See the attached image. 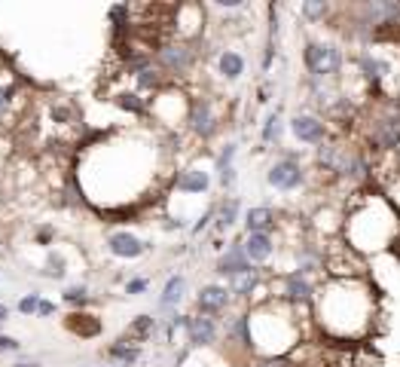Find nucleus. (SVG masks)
Here are the masks:
<instances>
[{
    "mask_svg": "<svg viewBox=\"0 0 400 367\" xmlns=\"http://www.w3.org/2000/svg\"><path fill=\"white\" fill-rule=\"evenodd\" d=\"M303 65L309 70L312 80L327 83V80H333V77H339L342 52L333 43H324V40H309L303 49Z\"/></svg>",
    "mask_w": 400,
    "mask_h": 367,
    "instance_id": "nucleus-1",
    "label": "nucleus"
},
{
    "mask_svg": "<svg viewBox=\"0 0 400 367\" xmlns=\"http://www.w3.org/2000/svg\"><path fill=\"white\" fill-rule=\"evenodd\" d=\"M367 141L376 150H397L400 147V108L385 104V108L367 123Z\"/></svg>",
    "mask_w": 400,
    "mask_h": 367,
    "instance_id": "nucleus-2",
    "label": "nucleus"
},
{
    "mask_svg": "<svg viewBox=\"0 0 400 367\" xmlns=\"http://www.w3.org/2000/svg\"><path fill=\"white\" fill-rule=\"evenodd\" d=\"M266 181H269V187L284 190V193H294V190H299L306 184V168L297 157H281L278 162L269 166Z\"/></svg>",
    "mask_w": 400,
    "mask_h": 367,
    "instance_id": "nucleus-3",
    "label": "nucleus"
},
{
    "mask_svg": "<svg viewBox=\"0 0 400 367\" xmlns=\"http://www.w3.org/2000/svg\"><path fill=\"white\" fill-rule=\"evenodd\" d=\"M156 65L166 70V74L183 77L192 70V65H196V49L190 43H166L159 49V55H156Z\"/></svg>",
    "mask_w": 400,
    "mask_h": 367,
    "instance_id": "nucleus-4",
    "label": "nucleus"
},
{
    "mask_svg": "<svg viewBox=\"0 0 400 367\" xmlns=\"http://www.w3.org/2000/svg\"><path fill=\"white\" fill-rule=\"evenodd\" d=\"M187 123H190L192 135L202 138V141H208L214 132H217V114H214V104L208 101V98H196V101L190 104Z\"/></svg>",
    "mask_w": 400,
    "mask_h": 367,
    "instance_id": "nucleus-5",
    "label": "nucleus"
},
{
    "mask_svg": "<svg viewBox=\"0 0 400 367\" xmlns=\"http://www.w3.org/2000/svg\"><path fill=\"white\" fill-rule=\"evenodd\" d=\"M153 245L144 242V239H138L134 232H128V230H117V232H110L107 236V251L113 254V257H119V260H138L144 251H150Z\"/></svg>",
    "mask_w": 400,
    "mask_h": 367,
    "instance_id": "nucleus-6",
    "label": "nucleus"
},
{
    "mask_svg": "<svg viewBox=\"0 0 400 367\" xmlns=\"http://www.w3.org/2000/svg\"><path fill=\"white\" fill-rule=\"evenodd\" d=\"M290 132H294L297 141L303 144H324L327 141V123L312 114H297L290 119Z\"/></svg>",
    "mask_w": 400,
    "mask_h": 367,
    "instance_id": "nucleus-7",
    "label": "nucleus"
},
{
    "mask_svg": "<svg viewBox=\"0 0 400 367\" xmlns=\"http://www.w3.org/2000/svg\"><path fill=\"white\" fill-rule=\"evenodd\" d=\"M232 294L226 285H202L196 294V306L202 315H220L226 306H230Z\"/></svg>",
    "mask_w": 400,
    "mask_h": 367,
    "instance_id": "nucleus-8",
    "label": "nucleus"
},
{
    "mask_svg": "<svg viewBox=\"0 0 400 367\" xmlns=\"http://www.w3.org/2000/svg\"><path fill=\"white\" fill-rule=\"evenodd\" d=\"M183 330H187L190 346H211L217 340V321H214L211 315H187Z\"/></svg>",
    "mask_w": 400,
    "mask_h": 367,
    "instance_id": "nucleus-9",
    "label": "nucleus"
},
{
    "mask_svg": "<svg viewBox=\"0 0 400 367\" xmlns=\"http://www.w3.org/2000/svg\"><path fill=\"white\" fill-rule=\"evenodd\" d=\"M312 294H315V288H312V281L306 279V275L299 272H290L281 279V297L288 303H294V306H306V303H312Z\"/></svg>",
    "mask_w": 400,
    "mask_h": 367,
    "instance_id": "nucleus-10",
    "label": "nucleus"
},
{
    "mask_svg": "<svg viewBox=\"0 0 400 367\" xmlns=\"http://www.w3.org/2000/svg\"><path fill=\"white\" fill-rule=\"evenodd\" d=\"M241 251H245L248 264H266L275 254V239L269 232H248L245 242H241Z\"/></svg>",
    "mask_w": 400,
    "mask_h": 367,
    "instance_id": "nucleus-11",
    "label": "nucleus"
},
{
    "mask_svg": "<svg viewBox=\"0 0 400 367\" xmlns=\"http://www.w3.org/2000/svg\"><path fill=\"white\" fill-rule=\"evenodd\" d=\"M275 221H278V215H275V208H269V206H254V208L245 211V230L248 232H269V236H272Z\"/></svg>",
    "mask_w": 400,
    "mask_h": 367,
    "instance_id": "nucleus-12",
    "label": "nucleus"
},
{
    "mask_svg": "<svg viewBox=\"0 0 400 367\" xmlns=\"http://www.w3.org/2000/svg\"><path fill=\"white\" fill-rule=\"evenodd\" d=\"M358 70H361L363 77H367L370 83H373V86H379L385 77L391 74V65L385 59H379V55L363 52V55H358Z\"/></svg>",
    "mask_w": 400,
    "mask_h": 367,
    "instance_id": "nucleus-13",
    "label": "nucleus"
},
{
    "mask_svg": "<svg viewBox=\"0 0 400 367\" xmlns=\"http://www.w3.org/2000/svg\"><path fill=\"white\" fill-rule=\"evenodd\" d=\"M260 279H263V272L257 270V266H251V270H245V272H239V275H232L230 279V294H235V297H241V300H248L251 294L260 288Z\"/></svg>",
    "mask_w": 400,
    "mask_h": 367,
    "instance_id": "nucleus-14",
    "label": "nucleus"
},
{
    "mask_svg": "<svg viewBox=\"0 0 400 367\" xmlns=\"http://www.w3.org/2000/svg\"><path fill=\"white\" fill-rule=\"evenodd\" d=\"M174 187L181 190V193H205V190L211 187V178H208V172H202V168H183V172L174 178Z\"/></svg>",
    "mask_w": 400,
    "mask_h": 367,
    "instance_id": "nucleus-15",
    "label": "nucleus"
},
{
    "mask_svg": "<svg viewBox=\"0 0 400 367\" xmlns=\"http://www.w3.org/2000/svg\"><path fill=\"white\" fill-rule=\"evenodd\" d=\"M245 270H251V264H248V257H245V251H241V245H232L226 254H220V260H217V272L220 275H226V279H232V275H239V272H245Z\"/></svg>",
    "mask_w": 400,
    "mask_h": 367,
    "instance_id": "nucleus-16",
    "label": "nucleus"
},
{
    "mask_svg": "<svg viewBox=\"0 0 400 367\" xmlns=\"http://www.w3.org/2000/svg\"><path fill=\"white\" fill-rule=\"evenodd\" d=\"M183 294H187V279L183 275H171L159 294V309H177L183 303Z\"/></svg>",
    "mask_w": 400,
    "mask_h": 367,
    "instance_id": "nucleus-17",
    "label": "nucleus"
},
{
    "mask_svg": "<svg viewBox=\"0 0 400 367\" xmlns=\"http://www.w3.org/2000/svg\"><path fill=\"white\" fill-rule=\"evenodd\" d=\"M217 70H220V77L223 80H239L241 74H245V55L241 52H235V49H223L220 52V59H217Z\"/></svg>",
    "mask_w": 400,
    "mask_h": 367,
    "instance_id": "nucleus-18",
    "label": "nucleus"
},
{
    "mask_svg": "<svg viewBox=\"0 0 400 367\" xmlns=\"http://www.w3.org/2000/svg\"><path fill=\"white\" fill-rule=\"evenodd\" d=\"M156 328H159V321L153 319V315H138L132 324H128V330H126V340L128 343H144V340H150V337L156 334Z\"/></svg>",
    "mask_w": 400,
    "mask_h": 367,
    "instance_id": "nucleus-19",
    "label": "nucleus"
},
{
    "mask_svg": "<svg viewBox=\"0 0 400 367\" xmlns=\"http://www.w3.org/2000/svg\"><path fill=\"white\" fill-rule=\"evenodd\" d=\"M68 330L77 337H98L101 334V321L95 315H86V313H74L68 319Z\"/></svg>",
    "mask_w": 400,
    "mask_h": 367,
    "instance_id": "nucleus-20",
    "label": "nucleus"
},
{
    "mask_svg": "<svg viewBox=\"0 0 400 367\" xmlns=\"http://www.w3.org/2000/svg\"><path fill=\"white\" fill-rule=\"evenodd\" d=\"M214 217H217V232H226L235 227V221H239V199L235 196H230V199H223L217 208H214Z\"/></svg>",
    "mask_w": 400,
    "mask_h": 367,
    "instance_id": "nucleus-21",
    "label": "nucleus"
},
{
    "mask_svg": "<svg viewBox=\"0 0 400 367\" xmlns=\"http://www.w3.org/2000/svg\"><path fill=\"white\" fill-rule=\"evenodd\" d=\"M107 355L113 358V361H119V364H134L141 358V349L134 343H128V340H119V343H113L110 349H107Z\"/></svg>",
    "mask_w": 400,
    "mask_h": 367,
    "instance_id": "nucleus-22",
    "label": "nucleus"
},
{
    "mask_svg": "<svg viewBox=\"0 0 400 367\" xmlns=\"http://www.w3.org/2000/svg\"><path fill=\"white\" fill-rule=\"evenodd\" d=\"M113 104H117V108H123V110H128V114H134V117H141L147 110V104L141 101L138 92H119V95L113 98Z\"/></svg>",
    "mask_w": 400,
    "mask_h": 367,
    "instance_id": "nucleus-23",
    "label": "nucleus"
},
{
    "mask_svg": "<svg viewBox=\"0 0 400 367\" xmlns=\"http://www.w3.org/2000/svg\"><path fill=\"white\" fill-rule=\"evenodd\" d=\"M64 272H68V260H64V254L49 251L46 264H43V275H46V279H64Z\"/></svg>",
    "mask_w": 400,
    "mask_h": 367,
    "instance_id": "nucleus-24",
    "label": "nucleus"
},
{
    "mask_svg": "<svg viewBox=\"0 0 400 367\" xmlns=\"http://www.w3.org/2000/svg\"><path fill=\"white\" fill-rule=\"evenodd\" d=\"M263 144H278V138H281V114L278 110H272V114L266 117V123H263Z\"/></svg>",
    "mask_w": 400,
    "mask_h": 367,
    "instance_id": "nucleus-25",
    "label": "nucleus"
},
{
    "mask_svg": "<svg viewBox=\"0 0 400 367\" xmlns=\"http://www.w3.org/2000/svg\"><path fill=\"white\" fill-rule=\"evenodd\" d=\"M92 297H89V288L86 285H70L68 291H64V303H70V306H86Z\"/></svg>",
    "mask_w": 400,
    "mask_h": 367,
    "instance_id": "nucleus-26",
    "label": "nucleus"
},
{
    "mask_svg": "<svg viewBox=\"0 0 400 367\" xmlns=\"http://www.w3.org/2000/svg\"><path fill=\"white\" fill-rule=\"evenodd\" d=\"M299 12H303L309 22H324L327 12H330V6H327V3H303V6H299Z\"/></svg>",
    "mask_w": 400,
    "mask_h": 367,
    "instance_id": "nucleus-27",
    "label": "nucleus"
},
{
    "mask_svg": "<svg viewBox=\"0 0 400 367\" xmlns=\"http://www.w3.org/2000/svg\"><path fill=\"white\" fill-rule=\"evenodd\" d=\"M40 291H31V294H25V297L19 300V313L21 315H37V306H40Z\"/></svg>",
    "mask_w": 400,
    "mask_h": 367,
    "instance_id": "nucleus-28",
    "label": "nucleus"
},
{
    "mask_svg": "<svg viewBox=\"0 0 400 367\" xmlns=\"http://www.w3.org/2000/svg\"><path fill=\"white\" fill-rule=\"evenodd\" d=\"M147 285H150L147 279H132V281H126V294L128 297H138V294L147 291Z\"/></svg>",
    "mask_w": 400,
    "mask_h": 367,
    "instance_id": "nucleus-29",
    "label": "nucleus"
},
{
    "mask_svg": "<svg viewBox=\"0 0 400 367\" xmlns=\"http://www.w3.org/2000/svg\"><path fill=\"white\" fill-rule=\"evenodd\" d=\"M19 349H21V343L16 340V337L0 334V352H19Z\"/></svg>",
    "mask_w": 400,
    "mask_h": 367,
    "instance_id": "nucleus-30",
    "label": "nucleus"
},
{
    "mask_svg": "<svg viewBox=\"0 0 400 367\" xmlns=\"http://www.w3.org/2000/svg\"><path fill=\"white\" fill-rule=\"evenodd\" d=\"M37 315H43V319H49V315H55V303H49V300H40V306H37Z\"/></svg>",
    "mask_w": 400,
    "mask_h": 367,
    "instance_id": "nucleus-31",
    "label": "nucleus"
},
{
    "mask_svg": "<svg viewBox=\"0 0 400 367\" xmlns=\"http://www.w3.org/2000/svg\"><path fill=\"white\" fill-rule=\"evenodd\" d=\"M257 367H294L288 358H269V361H260Z\"/></svg>",
    "mask_w": 400,
    "mask_h": 367,
    "instance_id": "nucleus-32",
    "label": "nucleus"
},
{
    "mask_svg": "<svg viewBox=\"0 0 400 367\" xmlns=\"http://www.w3.org/2000/svg\"><path fill=\"white\" fill-rule=\"evenodd\" d=\"M10 98H12V89L10 86H0V114L6 110V104H10Z\"/></svg>",
    "mask_w": 400,
    "mask_h": 367,
    "instance_id": "nucleus-33",
    "label": "nucleus"
},
{
    "mask_svg": "<svg viewBox=\"0 0 400 367\" xmlns=\"http://www.w3.org/2000/svg\"><path fill=\"white\" fill-rule=\"evenodd\" d=\"M6 319H10V306H6V303H0V324H3Z\"/></svg>",
    "mask_w": 400,
    "mask_h": 367,
    "instance_id": "nucleus-34",
    "label": "nucleus"
},
{
    "mask_svg": "<svg viewBox=\"0 0 400 367\" xmlns=\"http://www.w3.org/2000/svg\"><path fill=\"white\" fill-rule=\"evenodd\" d=\"M12 367H40L37 361H31V364H12Z\"/></svg>",
    "mask_w": 400,
    "mask_h": 367,
    "instance_id": "nucleus-35",
    "label": "nucleus"
}]
</instances>
